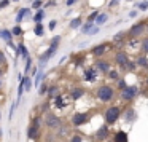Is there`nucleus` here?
I'll list each match as a JSON object with an SVG mask.
<instances>
[{"instance_id":"obj_51","label":"nucleus","mask_w":148,"mask_h":142,"mask_svg":"<svg viewBox=\"0 0 148 142\" xmlns=\"http://www.w3.org/2000/svg\"><path fill=\"white\" fill-rule=\"evenodd\" d=\"M46 109H48V104H43V105H42V113L46 112Z\"/></svg>"},{"instance_id":"obj_54","label":"nucleus","mask_w":148,"mask_h":142,"mask_svg":"<svg viewBox=\"0 0 148 142\" xmlns=\"http://www.w3.org/2000/svg\"><path fill=\"white\" fill-rule=\"evenodd\" d=\"M2 136H3V131H2V129H0V137H2Z\"/></svg>"},{"instance_id":"obj_12","label":"nucleus","mask_w":148,"mask_h":142,"mask_svg":"<svg viewBox=\"0 0 148 142\" xmlns=\"http://www.w3.org/2000/svg\"><path fill=\"white\" fill-rule=\"evenodd\" d=\"M94 69H96L97 72H103V74H107V72L110 70V62H107V61H97L96 65H94Z\"/></svg>"},{"instance_id":"obj_25","label":"nucleus","mask_w":148,"mask_h":142,"mask_svg":"<svg viewBox=\"0 0 148 142\" xmlns=\"http://www.w3.org/2000/svg\"><path fill=\"white\" fill-rule=\"evenodd\" d=\"M115 142H127V134L124 131H119L115 134Z\"/></svg>"},{"instance_id":"obj_32","label":"nucleus","mask_w":148,"mask_h":142,"mask_svg":"<svg viewBox=\"0 0 148 142\" xmlns=\"http://www.w3.org/2000/svg\"><path fill=\"white\" fill-rule=\"evenodd\" d=\"M43 0H32V8L34 10H40V8H43Z\"/></svg>"},{"instance_id":"obj_36","label":"nucleus","mask_w":148,"mask_h":142,"mask_svg":"<svg viewBox=\"0 0 148 142\" xmlns=\"http://www.w3.org/2000/svg\"><path fill=\"white\" fill-rule=\"evenodd\" d=\"M140 48H142V51H143V53H148V37H145V39L142 40Z\"/></svg>"},{"instance_id":"obj_18","label":"nucleus","mask_w":148,"mask_h":142,"mask_svg":"<svg viewBox=\"0 0 148 142\" xmlns=\"http://www.w3.org/2000/svg\"><path fill=\"white\" fill-rule=\"evenodd\" d=\"M59 94V86H56V85H49L48 86V93H46V96L49 97V99H54L56 96Z\"/></svg>"},{"instance_id":"obj_46","label":"nucleus","mask_w":148,"mask_h":142,"mask_svg":"<svg viewBox=\"0 0 148 142\" xmlns=\"http://www.w3.org/2000/svg\"><path fill=\"white\" fill-rule=\"evenodd\" d=\"M77 2H78V0H65V5H67V7H73Z\"/></svg>"},{"instance_id":"obj_45","label":"nucleus","mask_w":148,"mask_h":142,"mask_svg":"<svg viewBox=\"0 0 148 142\" xmlns=\"http://www.w3.org/2000/svg\"><path fill=\"white\" fill-rule=\"evenodd\" d=\"M70 142H83V139H81V136H78V134H75V136H72V139H70Z\"/></svg>"},{"instance_id":"obj_34","label":"nucleus","mask_w":148,"mask_h":142,"mask_svg":"<svg viewBox=\"0 0 148 142\" xmlns=\"http://www.w3.org/2000/svg\"><path fill=\"white\" fill-rule=\"evenodd\" d=\"M99 30H100V26H97V24H94V26L89 29V32H88L86 35H96V34H99Z\"/></svg>"},{"instance_id":"obj_4","label":"nucleus","mask_w":148,"mask_h":142,"mask_svg":"<svg viewBox=\"0 0 148 142\" xmlns=\"http://www.w3.org/2000/svg\"><path fill=\"white\" fill-rule=\"evenodd\" d=\"M119 115H121V110H119L118 107H110V109H107L105 110V123L112 126L113 123L118 121Z\"/></svg>"},{"instance_id":"obj_22","label":"nucleus","mask_w":148,"mask_h":142,"mask_svg":"<svg viewBox=\"0 0 148 142\" xmlns=\"http://www.w3.org/2000/svg\"><path fill=\"white\" fill-rule=\"evenodd\" d=\"M81 24H83V19H81V18L78 16V18H73V19L70 21L69 27H70V29H80V27H81Z\"/></svg>"},{"instance_id":"obj_41","label":"nucleus","mask_w":148,"mask_h":142,"mask_svg":"<svg viewBox=\"0 0 148 142\" xmlns=\"http://www.w3.org/2000/svg\"><path fill=\"white\" fill-rule=\"evenodd\" d=\"M0 64H2V65L7 64V56H5V53L2 51V50H0Z\"/></svg>"},{"instance_id":"obj_2","label":"nucleus","mask_w":148,"mask_h":142,"mask_svg":"<svg viewBox=\"0 0 148 142\" xmlns=\"http://www.w3.org/2000/svg\"><path fill=\"white\" fill-rule=\"evenodd\" d=\"M96 96L100 102H110V101H113V97H115V91H113V88L110 86V85H102V86L97 88Z\"/></svg>"},{"instance_id":"obj_57","label":"nucleus","mask_w":148,"mask_h":142,"mask_svg":"<svg viewBox=\"0 0 148 142\" xmlns=\"http://www.w3.org/2000/svg\"><path fill=\"white\" fill-rule=\"evenodd\" d=\"M127 2H132V0H127Z\"/></svg>"},{"instance_id":"obj_43","label":"nucleus","mask_w":148,"mask_h":142,"mask_svg":"<svg viewBox=\"0 0 148 142\" xmlns=\"http://www.w3.org/2000/svg\"><path fill=\"white\" fill-rule=\"evenodd\" d=\"M108 77L112 78V80H118V72L116 70H108Z\"/></svg>"},{"instance_id":"obj_8","label":"nucleus","mask_w":148,"mask_h":142,"mask_svg":"<svg viewBox=\"0 0 148 142\" xmlns=\"http://www.w3.org/2000/svg\"><path fill=\"white\" fill-rule=\"evenodd\" d=\"M107 137H110V129L108 125H103L96 131V139L97 141H107Z\"/></svg>"},{"instance_id":"obj_47","label":"nucleus","mask_w":148,"mask_h":142,"mask_svg":"<svg viewBox=\"0 0 148 142\" xmlns=\"http://www.w3.org/2000/svg\"><path fill=\"white\" fill-rule=\"evenodd\" d=\"M118 3H119V0H110V2H108V7H110V8H112V7H116Z\"/></svg>"},{"instance_id":"obj_14","label":"nucleus","mask_w":148,"mask_h":142,"mask_svg":"<svg viewBox=\"0 0 148 142\" xmlns=\"http://www.w3.org/2000/svg\"><path fill=\"white\" fill-rule=\"evenodd\" d=\"M0 39L3 40V42H11L14 39L13 34H11V29H0Z\"/></svg>"},{"instance_id":"obj_5","label":"nucleus","mask_w":148,"mask_h":142,"mask_svg":"<svg viewBox=\"0 0 148 142\" xmlns=\"http://www.w3.org/2000/svg\"><path fill=\"white\" fill-rule=\"evenodd\" d=\"M43 123H45V126L48 129H59L62 125L61 118L59 116H56L54 113H48V115L45 116V120H43Z\"/></svg>"},{"instance_id":"obj_7","label":"nucleus","mask_w":148,"mask_h":142,"mask_svg":"<svg viewBox=\"0 0 148 142\" xmlns=\"http://www.w3.org/2000/svg\"><path fill=\"white\" fill-rule=\"evenodd\" d=\"M88 120H89V115H88V113L77 112V113H73V116H72V125L73 126H81V125H84Z\"/></svg>"},{"instance_id":"obj_37","label":"nucleus","mask_w":148,"mask_h":142,"mask_svg":"<svg viewBox=\"0 0 148 142\" xmlns=\"http://www.w3.org/2000/svg\"><path fill=\"white\" fill-rule=\"evenodd\" d=\"M99 13H100L99 10H94L92 13H89V16H88V19H86V21H89V23H94V19L97 18V14H99Z\"/></svg>"},{"instance_id":"obj_52","label":"nucleus","mask_w":148,"mask_h":142,"mask_svg":"<svg viewBox=\"0 0 148 142\" xmlns=\"http://www.w3.org/2000/svg\"><path fill=\"white\" fill-rule=\"evenodd\" d=\"M2 75H3V69L0 67V77H2Z\"/></svg>"},{"instance_id":"obj_33","label":"nucleus","mask_w":148,"mask_h":142,"mask_svg":"<svg viewBox=\"0 0 148 142\" xmlns=\"http://www.w3.org/2000/svg\"><path fill=\"white\" fill-rule=\"evenodd\" d=\"M32 125L37 126V128H42V125H43L42 116H34V118H32Z\"/></svg>"},{"instance_id":"obj_53","label":"nucleus","mask_w":148,"mask_h":142,"mask_svg":"<svg viewBox=\"0 0 148 142\" xmlns=\"http://www.w3.org/2000/svg\"><path fill=\"white\" fill-rule=\"evenodd\" d=\"M18 2H19V0H11V3H18Z\"/></svg>"},{"instance_id":"obj_13","label":"nucleus","mask_w":148,"mask_h":142,"mask_svg":"<svg viewBox=\"0 0 148 142\" xmlns=\"http://www.w3.org/2000/svg\"><path fill=\"white\" fill-rule=\"evenodd\" d=\"M19 81H23V85H24V91H32V88H34V81H32V78H30V75H24L23 77V80H19Z\"/></svg>"},{"instance_id":"obj_23","label":"nucleus","mask_w":148,"mask_h":142,"mask_svg":"<svg viewBox=\"0 0 148 142\" xmlns=\"http://www.w3.org/2000/svg\"><path fill=\"white\" fill-rule=\"evenodd\" d=\"M45 77H46V74H45L43 70L37 72V74H35V80H34V86H38V85H40V81H43V80H45Z\"/></svg>"},{"instance_id":"obj_21","label":"nucleus","mask_w":148,"mask_h":142,"mask_svg":"<svg viewBox=\"0 0 148 142\" xmlns=\"http://www.w3.org/2000/svg\"><path fill=\"white\" fill-rule=\"evenodd\" d=\"M26 13H27V8H19V10L16 11V24H21L23 23V19L26 18Z\"/></svg>"},{"instance_id":"obj_50","label":"nucleus","mask_w":148,"mask_h":142,"mask_svg":"<svg viewBox=\"0 0 148 142\" xmlns=\"http://www.w3.org/2000/svg\"><path fill=\"white\" fill-rule=\"evenodd\" d=\"M34 14H32V10L30 8H27V13H26V18H32Z\"/></svg>"},{"instance_id":"obj_42","label":"nucleus","mask_w":148,"mask_h":142,"mask_svg":"<svg viewBox=\"0 0 148 142\" xmlns=\"http://www.w3.org/2000/svg\"><path fill=\"white\" fill-rule=\"evenodd\" d=\"M56 26H58V21H56V19H51V21H49V24H48V29H49V30H54Z\"/></svg>"},{"instance_id":"obj_44","label":"nucleus","mask_w":148,"mask_h":142,"mask_svg":"<svg viewBox=\"0 0 148 142\" xmlns=\"http://www.w3.org/2000/svg\"><path fill=\"white\" fill-rule=\"evenodd\" d=\"M126 86H127V85H126V80H121V78H119L118 80V88L119 90H124Z\"/></svg>"},{"instance_id":"obj_48","label":"nucleus","mask_w":148,"mask_h":142,"mask_svg":"<svg viewBox=\"0 0 148 142\" xmlns=\"http://www.w3.org/2000/svg\"><path fill=\"white\" fill-rule=\"evenodd\" d=\"M132 112H134V110H127V113H126V118H127V120H132V116H134V113H132Z\"/></svg>"},{"instance_id":"obj_20","label":"nucleus","mask_w":148,"mask_h":142,"mask_svg":"<svg viewBox=\"0 0 148 142\" xmlns=\"http://www.w3.org/2000/svg\"><path fill=\"white\" fill-rule=\"evenodd\" d=\"M34 34H35L37 37H43V35H45V27H43L42 23H35V24H34Z\"/></svg>"},{"instance_id":"obj_10","label":"nucleus","mask_w":148,"mask_h":142,"mask_svg":"<svg viewBox=\"0 0 148 142\" xmlns=\"http://www.w3.org/2000/svg\"><path fill=\"white\" fill-rule=\"evenodd\" d=\"M115 62H116V64H119V65H123V67H124V65L129 62L127 54H126V53H123V51H118V53L115 54Z\"/></svg>"},{"instance_id":"obj_9","label":"nucleus","mask_w":148,"mask_h":142,"mask_svg":"<svg viewBox=\"0 0 148 142\" xmlns=\"http://www.w3.org/2000/svg\"><path fill=\"white\" fill-rule=\"evenodd\" d=\"M26 134H27V139H30V141H37V139L42 136V132H40V128L30 125L29 128L26 129Z\"/></svg>"},{"instance_id":"obj_30","label":"nucleus","mask_w":148,"mask_h":142,"mask_svg":"<svg viewBox=\"0 0 148 142\" xmlns=\"http://www.w3.org/2000/svg\"><path fill=\"white\" fill-rule=\"evenodd\" d=\"M54 105L58 107V109H62V107H65V102H64V97H62L61 94H58V96L54 97Z\"/></svg>"},{"instance_id":"obj_56","label":"nucleus","mask_w":148,"mask_h":142,"mask_svg":"<svg viewBox=\"0 0 148 142\" xmlns=\"http://www.w3.org/2000/svg\"><path fill=\"white\" fill-rule=\"evenodd\" d=\"M147 32H148V23H147Z\"/></svg>"},{"instance_id":"obj_27","label":"nucleus","mask_w":148,"mask_h":142,"mask_svg":"<svg viewBox=\"0 0 148 142\" xmlns=\"http://www.w3.org/2000/svg\"><path fill=\"white\" fill-rule=\"evenodd\" d=\"M48 86L49 85L43 80L42 83H40V88H38V96H46V93H48Z\"/></svg>"},{"instance_id":"obj_1","label":"nucleus","mask_w":148,"mask_h":142,"mask_svg":"<svg viewBox=\"0 0 148 142\" xmlns=\"http://www.w3.org/2000/svg\"><path fill=\"white\" fill-rule=\"evenodd\" d=\"M58 48H59V45H56V43H49V48L38 56V67H40V70H43L45 65L48 64V61L56 54V53H58Z\"/></svg>"},{"instance_id":"obj_38","label":"nucleus","mask_w":148,"mask_h":142,"mask_svg":"<svg viewBox=\"0 0 148 142\" xmlns=\"http://www.w3.org/2000/svg\"><path fill=\"white\" fill-rule=\"evenodd\" d=\"M23 93H24V85H23V81H19V86H18V99L23 97Z\"/></svg>"},{"instance_id":"obj_11","label":"nucleus","mask_w":148,"mask_h":142,"mask_svg":"<svg viewBox=\"0 0 148 142\" xmlns=\"http://www.w3.org/2000/svg\"><path fill=\"white\" fill-rule=\"evenodd\" d=\"M83 96H84V90L80 88V86H75L73 90L70 91V99L72 101H78V99H81Z\"/></svg>"},{"instance_id":"obj_17","label":"nucleus","mask_w":148,"mask_h":142,"mask_svg":"<svg viewBox=\"0 0 148 142\" xmlns=\"http://www.w3.org/2000/svg\"><path fill=\"white\" fill-rule=\"evenodd\" d=\"M97 77V70L96 69H88L86 72H84V80L86 81H94Z\"/></svg>"},{"instance_id":"obj_49","label":"nucleus","mask_w":148,"mask_h":142,"mask_svg":"<svg viewBox=\"0 0 148 142\" xmlns=\"http://www.w3.org/2000/svg\"><path fill=\"white\" fill-rule=\"evenodd\" d=\"M137 14H138V11H137V10H132L131 13H129V18H135Z\"/></svg>"},{"instance_id":"obj_6","label":"nucleus","mask_w":148,"mask_h":142,"mask_svg":"<svg viewBox=\"0 0 148 142\" xmlns=\"http://www.w3.org/2000/svg\"><path fill=\"white\" fill-rule=\"evenodd\" d=\"M137 93H138V88L135 86V85L126 86L124 90H121V99L123 101H132V99H135Z\"/></svg>"},{"instance_id":"obj_55","label":"nucleus","mask_w":148,"mask_h":142,"mask_svg":"<svg viewBox=\"0 0 148 142\" xmlns=\"http://www.w3.org/2000/svg\"><path fill=\"white\" fill-rule=\"evenodd\" d=\"M2 86H3V83H2V80H0V90H2Z\"/></svg>"},{"instance_id":"obj_35","label":"nucleus","mask_w":148,"mask_h":142,"mask_svg":"<svg viewBox=\"0 0 148 142\" xmlns=\"http://www.w3.org/2000/svg\"><path fill=\"white\" fill-rule=\"evenodd\" d=\"M137 65H142V67H147L148 65V59L145 58V56H142V58H138L137 59V62H135Z\"/></svg>"},{"instance_id":"obj_26","label":"nucleus","mask_w":148,"mask_h":142,"mask_svg":"<svg viewBox=\"0 0 148 142\" xmlns=\"http://www.w3.org/2000/svg\"><path fill=\"white\" fill-rule=\"evenodd\" d=\"M135 8L140 11H147L148 10V0H140V2H135Z\"/></svg>"},{"instance_id":"obj_58","label":"nucleus","mask_w":148,"mask_h":142,"mask_svg":"<svg viewBox=\"0 0 148 142\" xmlns=\"http://www.w3.org/2000/svg\"><path fill=\"white\" fill-rule=\"evenodd\" d=\"M43 2H46V0H43Z\"/></svg>"},{"instance_id":"obj_19","label":"nucleus","mask_w":148,"mask_h":142,"mask_svg":"<svg viewBox=\"0 0 148 142\" xmlns=\"http://www.w3.org/2000/svg\"><path fill=\"white\" fill-rule=\"evenodd\" d=\"M107 19H108V13H99V14H97V18L94 19V24L102 26V24L107 23Z\"/></svg>"},{"instance_id":"obj_15","label":"nucleus","mask_w":148,"mask_h":142,"mask_svg":"<svg viewBox=\"0 0 148 142\" xmlns=\"http://www.w3.org/2000/svg\"><path fill=\"white\" fill-rule=\"evenodd\" d=\"M107 48H108V45H107V43L97 45V46H94V48H92V54H94V56H97V58H100V56H102L103 53L107 51Z\"/></svg>"},{"instance_id":"obj_31","label":"nucleus","mask_w":148,"mask_h":142,"mask_svg":"<svg viewBox=\"0 0 148 142\" xmlns=\"http://www.w3.org/2000/svg\"><path fill=\"white\" fill-rule=\"evenodd\" d=\"M94 26V23H89V21H86L84 24H81V27H80V30H81V34H88L89 32V29Z\"/></svg>"},{"instance_id":"obj_29","label":"nucleus","mask_w":148,"mask_h":142,"mask_svg":"<svg viewBox=\"0 0 148 142\" xmlns=\"http://www.w3.org/2000/svg\"><path fill=\"white\" fill-rule=\"evenodd\" d=\"M126 35H127L126 32H118L115 37H113V43H121V42H124V40H126Z\"/></svg>"},{"instance_id":"obj_24","label":"nucleus","mask_w":148,"mask_h":142,"mask_svg":"<svg viewBox=\"0 0 148 142\" xmlns=\"http://www.w3.org/2000/svg\"><path fill=\"white\" fill-rule=\"evenodd\" d=\"M11 34H13V37H23L24 30H23V27H21V24H16V26L11 29Z\"/></svg>"},{"instance_id":"obj_3","label":"nucleus","mask_w":148,"mask_h":142,"mask_svg":"<svg viewBox=\"0 0 148 142\" xmlns=\"http://www.w3.org/2000/svg\"><path fill=\"white\" fill-rule=\"evenodd\" d=\"M147 32V21H138V23H135L134 26L129 29V37H132V39H137V37L143 35V34Z\"/></svg>"},{"instance_id":"obj_28","label":"nucleus","mask_w":148,"mask_h":142,"mask_svg":"<svg viewBox=\"0 0 148 142\" xmlns=\"http://www.w3.org/2000/svg\"><path fill=\"white\" fill-rule=\"evenodd\" d=\"M30 69H32V58H30V56H27V58H26V65H24V72H23V74H24V75H29Z\"/></svg>"},{"instance_id":"obj_40","label":"nucleus","mask_w":148,"mask_h":142,"mask_svg":"<svg viewBox=\"0 0 148 142\" xmlns=\"http://www.w3.org/2000/svg\"><path fill=\"white\" fill-rule=\"evenodd\" d=\"M54 5H56V0H46L45 3H43V8L46 10V8H49V7H54Z\"/></svg>"},{"instance_id":"obj_16","label":"nucleus","mask_w":148,"mask_h":142,"mask_svg":"<svg viewBox=\"0 0 148 142\" xmlns=\"http://www.w3.org/2000/svg\"><path fill=\"white\" fill-rule=\"evenodd\" d=\"M45 16H46V10L45 8H40V10H37V13L32 16V21L34 23H42Z\"/></svg>"},{"instance_id":"obj_39","label":"nucleus","mask_w":148,"mask_h":142,"mask_svg":"<svg viewBox=\"0 0 148 142\" xmlns=\"http://www.w3.org/2000/svg\"><path fill=\"white\" fill-rule=\"evenodd\" d=\"M10 3H11V0H0V10H5Z\"/></svg>"}]
</instances>
